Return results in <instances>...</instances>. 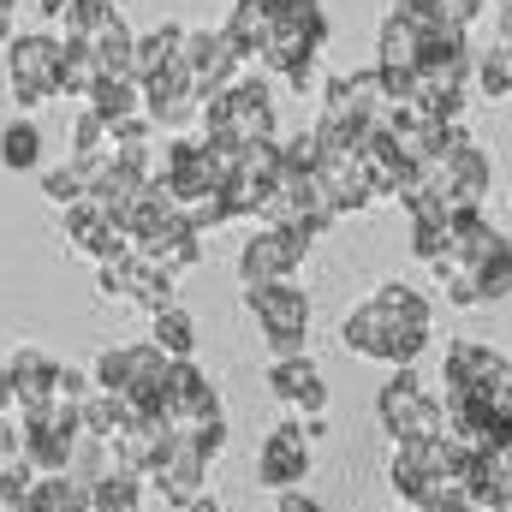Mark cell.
<instances>
[{
	"label": "cell",
	"mask_w": 512,
	"mask_h": 512,
	"mask_svg": "<svg viewBox=\"0 0 512 512\" xmlns=\"http://www.w3.org/2000/svg\"><path fill=\"white\" fill-rule=\"evenodd\" d=\"M340 340H346V352H358V358H370V364L417 370V358H423L429 340H435V304H429L411 280H382L364 304L346 310Z\"/></svg>",
	"instance_id": "1"
},
{
	"label": "cell",
	"mask_w": 512,
	"mask_h": 512,
	"mask_svg": "<svg viewBox=\"0 0 512 512\" xmlns=\"http://www.w3.org/2000/svg\"><path fill=\"white\" fill-rule=\"evenodd\" d=\"M441 399H477L512 411V358L489 340H447L441 352Z\"/></svg>",
	"instance_id": "2"
},
{
	"label": "cell",
	"mask_w": 512,
	"mask_h": 512,
	"mask_svg": "<svg viewBox=\"0 0 512 512\" xmlns=\"http://www.w3.org/2000/svg\"><path fill=\"white\" fill-rule=\"evenodd\" d=\"M268 18H274V30H268V42L256 54L262 72L286 78V72L322 60V48H328V12H322V0H268Z\"/></svg>",
	"instance_id": "3"
},
{
	"label": "cell",
	"mask_w": 512,
	"mask_h": 512,
	"mask_svg": "<svg viewBox=\"0 0 512 512\" xmlns=\"http://www.w3.org/2000/svg\"><path fill=\"white\" fill-rule=\"evenodd\" d=\"M197 126H203V137H227L239 149L274 143V96H268L262 78H239L233 90H221V96L203 102V120Z\"/></svg>",
	"instance_id": "4"
},
{
	"label": "cell",
	"mask_w": 512,
	"mask_h": 512,
	"mask_svg": "<svg viewBox=\"0 0 512 512\" xmlns=\"http://www.w3.org/2000/svg\"><path fill=\"white\" fill-rule=\"evenodd\" d=\"M245 310L256 316L262 340L274 358H304V340H310V292L298 280H280V286H251L245 292Z\"/></svg>",
	"instance_id": "5"
},
{
	"label": "cell",
	"mask_w": 512,
	"mask_h": 512,
	"mask_svg": "<svg viewBox=\"0 0 512 512\" xmlns=\"http://www.w3.org/2000/svg\"><path fill=\"white\" fill-rule=\"evenodd\" d=\"M60 54H66V42L48 30H24L6 42V90L18 108H42L60 96Z\"/></svg>",
	"instance_id": "6"
},
{
	"label": "cell",
	"mask_w": 512,
	"mask_h": 512,
	"mask_svg": "<svg viewBox=\"0 0 512 512\" xmlns=\"http://www.w3.org/2000/svg\"><path fill=\"white\" fill-rule=\"evenodd\" d=\"M376 423L393 441H429V435H441V393L423 387L417 370H393L376 393Z\"/></svg>",
	"instance_id": "7"
},
{
	"label": "cell",
	"mask_w": 512,
	"mask_h": 512,
	"mask_svg": "<svg viewBox=\"0 0 512 512\" xmlns=\"http://www.w3.org/2000/svg\"><path fill=\"white\" fill-rule=\"evenodd\" d=\"M209 465H215V459L203 453V435H197V429H179V435L161 447V459L143 471V483L179 512V507H191L197 495H209Z\"/></svg>",
	"instance_id": "8"
},
{
	"label": "cell",
	"mask_w": 512,
	"mask_h": 512,
	"mask_svg": "<svg viewBox=\"0 0 512 512\" xmlns=\"http://www.w3.org/2000/svg\"><path fill=\"white\" fill-rule=\"evenodd\" d=\"M310 233L304 227H262L239 245V280L245 292L251 286H280V280H298V262L310 256Z\"/></svg>",
	"instance_id": "9"
},
{
	"label": "cell",
	"mask_w": 512,
	"mask_h": 512,
	"mask_svg": "<svg viewBox=\"0 0 512 512\" xmlns=\"http://www.w3.org/2000/svg\"><path fill=\"white\" fill-rule=\"evenodd\" d=\"M310 471H316V447L304 441V429H298V417H286V423H274L262 441H256V483L268 489V495H286V489H304L310 483Z\"/></svg>",
	"instance_id": "10"
},
{
	"label": "cell",
	"mask_w": 512,
	"mask_h": 512,
	"mask_svg": "<svg viewBox=\"0 0 512 512\" xmlns=\"http://www.w3.org/2000/svg\"><path fill=\"white\" fill-rule=\"evenodd\" d=\"M155 185H161L179 209H191L197 197L221 191V173H215L203 137H167V143H161V161H155Z\"/></svg>",
	"instance_id": "11"
},
{
	"label": "cell",
	"mask_w": 512,
	"mask_h": 512,
	"mask_svg": "<svg viewBox=\"0 0 512 512\" xmlns=\"http://www.w3.org/2000/svg\"><path fill=\"white\" fill-rule=\"evenodd\" d=\"M66 215V227H60V239H66V251L84 256V262H120V256H137V245L126 239V227H114L90 197L84 203H72V209H60Z\"/></svg>",
	"instance_id": "12"
},
{
	"label": "cell",
	"mask_w": 512,
	"mask_h": 512,
	"mask_svg": "<svg viewBox=\"0 0 512 512\" xmlns=\"http://www.w3.org/2000/svg\"><path fill=\"white\" fill-rule=\"evenodd\" d=\"M185 66H191V84H197L203 102L221 96V90H233L245 78V60L227 42V30H185Z\"/></svg>",
	"instance_id": "13"
},
{
	"label": "cell",
	"mask_w": 512,
	"mask_h": 512,
	"mask_svg": "<svg viewBox=\"0 0 512 512\" xmlns=\"http://www.w3.org/2000/svg\"><path fill=\"white\" fill-rule=\"evenodd\" d=\"M322 114H328V120H346V126H387L393 102L382 96L376 66H370V72H340V78H328V90H322Z\"/></svg>",
	"instance_id": "14"
},
{
	"label": "cell",
	"mask_w": 512,
	"mask_h": 512,
	"mask_svg": "<svg viewBox=\"0 0 512 512\" xmlns=\"http://www.w3.org/2000/svg\"><path fill=\"white\" fill-rule=\"evenodd\" d=\"M167 417L179 423V429H203V423H227V411H221V387L209 382L191 358L185 364H173L167 370Z\"/></svg>",
	"instance_id": "15"
},
{
	"label": "cell",
	"mask_w": 512,
	"mask_h": 512,
	"mask_svg": "<svg viewBox=\"0 0 512 512\" xmlns=\"http://www.w3.org/2000/svg\"><path fill=\"white\" fill-rule=\"evenodd\" d=\"M268 387H274V399L292 417H328V382H322V370H316L310 352L304 358H274L268 364Z\"/></svg>",
	"instance_id": "16"
},
{
	"label": "cell",
	"mask_w": 512,
	"mask_h": 512,
	"mask_svg": "<svg viewBox=\"0 0 512 512\" xmlns=\"http://www.w3.org/2000/svg\"><path fill=\"white\" fill-rule=\"evenodd\" d=\"M6 376H12V387H18V417H24V411H36V405H48V399H54L60 364H54L42 346H18V358L6 364Z\"/></svg>",
	"instance_id": "17"
},
{
	"label": "cell",
	"mask_w": 512,
	"mask_h": 512,
	"mask_svg": "<svg viewBox=\"0 0 512 512\" xmlns=\"http://www.w3.org/2000/svg\"><path fill=\"white\" fill-rule=\"evenodd\" d=\"M173 286H179V274H167L155 256H131L126 262V304H137L143 316H161V310H173L179 298H173Z\"/></svg>",
	"instance_id": "18"
},
{
	"label": "cell",
	"mask_w": 512,
	"mask_h": 512,
	"mask_svg": "<svg viewBox=\"0 0 512 512\" xmlns=\"http://www.w3.org/2000/svg\"><path fill=\"white\" fill-rule=\"evenodd\" d=\"M90 60H96V72L102 78H131V60H137V36H131V24L114 12L96 36H90Z\"/></svg>",
	"instance_id": "19"
},
{
	"label": "cell",
	"mask_w": 512,
	"mask_h": 512,
	"mask_svg": "<svg viewBox=\"0 0 512 512\" xmlns=\"http://www.w3.org/2000/svg\"><path fill=\"white\" fill-rule=\"evenodd\" d=\"M221 30H227V42L239 48V60L251 66L256 54H262V42H268V30H274V18H268V0H239V6H233V18H227Z\"/></svg>",
	"instance_id": "20"
},
{
	"label": "cell",
	"mask_w": 512,
	"mask_h": 512,
	"mask_svg": "<svg viewBox=\"0 0 512 512\" xmlns=\"http://www.w3.org/2000/svg\"><path fill=\"white\" fill-rule=\"evenodd\" d=\"M149 346L161 352V358H173V364H185L191 352H197V322L173 304V310H161V316H149Z\"/></svg>",
	"instance_id": "21"
},
{
	"label": "cell",
	"mask_w": 512,
	"mask_h": 512,
	"mask_svg": "<svg viewBox=\"0 0 512 512\" xmlns=\"http://www.w3.org/2000/svg\"><path fill=\"white\" fill-rule=\"evenodd\" d=\"M84 108L102 114L108 126H120V120H131V114H143V90H137V78H102V84L90 90Z\"/></svg>",
	"instance_id": "22"
},
{
	"label": "cell",
	"mask_w": 512,
	"mask_h": 512,
	"mask_svg": "<svg viewBox=\"0 0 512 512\" xmlns=\"http://www.w3.org/2000/svg\"><path fill=\"white\" fill-rule=\"evenodd\" d=\"M42 197L54 203V209H72V203H84L90 197V161H60V167H42Z\"/></svg>",
	"instance_id": "23"
},
{
	"label": "cell",
	"mask_w": 512,
	"mask_h": 512,
	"mask_svg": "<svg viewBox=\"0 0 512 512\" xmlns=\"http://www.w3.org/2000/svg\"><path fill=\"white\" fill-rule=\"evenodd\" d=\"M143 477L126 471V465H114L102 483H90V495H96V512H143Z\"/></svg>",
	"instance_id": "24"
},
{
	"label": "cell",
	"mask_w": 512,
	"mask_h": 512,
	"mask_svg": "<svg viewBox=\"0 0 512 512\" xmlns=\"http://www.w3.org/2000/svg\"><path fill=\"white\" fill-rule=\"evenodd\" d=\"M179 54H185V24H161V30L137 36V60H131V78H149L155 66H167V60H179Z\"/></svg>",
	"instance_id": "25"
},
{
	"label": "cell",
	"mask_w": 512,
	"mask_h": 512,
	"mask_svg": "<svg viewBox=\"0 0 512 512\" xmlns=\"http://www.w3.org/2000/svg\"><path fill=\"white\" fill-rule=\"evenodd\" d=\"M0 161L12 173H42V131L30 126V120H12V126L0 131Z\"/></svg>",
	"instance_id": "26"
},
{
	"label": "cell",
	"mask_w": 512,
	"mask_h": 512,
	"mask_svg": "<svg viewBox=\"0 0 512 512\" xmlns=\"http://www.w3.org/2000/svg\"><path fill=\"white\" fill-rule=\"evenodd\" d=\"M60 42H66V36H60ZM96 84H102V72H96V60H90V42H66V54H60V96L90 102Z\"/></svg>",
	"instance_id": "27"
},
{
	"label": "cell",
	"mask_w": 512,
	"mask_h": 512,
	"mask_svg": "<svg viewBox=\"0 0 512 512\" xmlns=\"http://www.w3.org/2000/svg\"><path fill=\"white\" fill-rule=\"evenodd\" d=\"M471 90H483L489 102H507V96H512V42H495L489 54H477Z\"/></svg>",
	"instance_id": "28"
},
{
	"label": "cell",
	"mask_w": 512,
	"mask_h": 512,
	"mask_svg": "<svg viewBox=\"0 0 512 512\" xmlns=\"http://www.w3.org/2000/svg\"><path fill=\"white\" fill-rule=\"evenodd\" d=\"M471 274H477V292H483V304H501V298H512V239H501L495 251L471 268Z\"/></svg>",
	"instance_id": "29"
},
{
	"label": "cell",
	"mask_w": 512,
	"mask_h": 512,
	"mask_svg": "<svg viewBox=\"0 0 512 512\" xmlns=\"http://www.w3.org/2000/svg\"><path fill=\"white\" fill-rule=\"evenodd\" d=\"M108 155H114V131H108L102 114L84 108L78 126H72V161H90V167H96V161H108Z\"/></svg>",
	"instance_id": "30"
},
{
	"label": "cell",
	"mask_w": 512,
	"mask_h": 512,
	"mask_svg": "<svg viewBox=\"0 0 512 512\" xmlns=\"http://www.w3.org/2000/svg\"><path fill=\"white\" fill-rule=\"evenodd\" d=\"M447 251H453V233H447V215H417V221H411V256L435 268V262H441Z\"/></svg>",
	"instance_id": "31"
},
{
	"label": "cell",
	"mask_w": 512,
	"mask_h": 512,
	"mask_svg": "<svg viewBox=\"0 0 512 512\" xmlns=\"http://www.w3.org/2000/svg\"><path fill=\"white\" fill-rule=\"evenodd\" d=\"M108 18H114V0H72L60 24H66V42H90Z\"/></svg>",
	"instance_id": "32"
},
{
	"label": "cell",
	"mask_w": 512,
	"mask_h": 512,
	"mask_svg": "<svg viewBox=\"0 0 512 512\" xmlns=\"http://www.w3.org/2000/svg\"><path fill=\"white\" fill-rule=\"evenodd\" d=\"M227 221H233V209H227V197H221V191H209V197H197V203L185 209V227H191L197 239H209V233H215V227H227Z\"/></svg>",
	"instance_id": "33"
},
{
	"label": "cell",
	"mask_w": 512,
	"mask_h": 512,
	"mask_svg": "<svg viewBox=\"0 0 512 512\" xmlns=\"http://www.w3.org/2000/svg\"><path fill=\"white\" fill-rule=\"evenodd\" d=\"M393 12H405L423 36H435V30H447V24H453V0H399Z\"/></svg>",
	"instance_id": "34"
},
{
	"label": "cell",
	"mask_w": 512,
	"mask_h": 512,
	"mask_svg": "<svg viewBox=\"0 0 512 512\" xmlns=\"http://www.w3.org/2000/svg\"><path fill=\"white\" fill-rule=\"evenodd\" d=\"M274 512H328L322 501H310L304 489H286V495H274Z\"/></svg>",
	"instance_id": "35"
},
{
	"label": "cell",
	"mask_w": 512,
	"mask_h": 512,
	"mask_svg": "<svg viewBox=\"0 0 512 512\" xmlns=\"http://www.w3.org/2000/svg\"><path fill=\"white\" fill-rule=\"evenodd\" d=\"M18 459V417H0V471Z\"/></svg>",
	"instance_id": "36"
},
{
	"label": "cell",
	"mask_w": 512,
	"mask_h": 512,
	"mask_svg": "<svg viewBox=\"0 0 512 512\" xmlns=\"http://www.w3.org/2000/svg\"><path fill=\"white\" fill-rule=\"evenodd\" d=\"M483 12H489V0H453V24H459V30H471Z\"/></svg>",
	"instance_id": "37"
},
{
	"label": "cell",
	"mask_w": 512,
	"mask_h": 512,
	"mask_svg": "<svg viewBox=\"0 0 512 512\" xmlns=\"http://www.w3.org/2000/svg\"><path fill=\"white\" fill-rule=\"evenodd\" d=\"M0 417H18V387L6 376V364H0Z\"/></svg>",
	"instance_id": "38"
},
{
	"label": "cell",
	"mask_w": 512,
	"mask_h": 512,
	"mask_svg": "<svg viewBox=\"0 0 512 512\" xmlns=\"http://www.w3.org/2000/svg\"><path fill=\"white\" fill-rule=\"evenodd\" d=\"M495 42H512V0L495 6Z\"/></svg>",
	"instance_id": "39"
},
{
	"label": "cell",
	"mask_w": 512,
	"mask_h": 512,
	"mask_svg": "<svg viewBox=\"0 0 512 512\" xmlns=\"http://www.w3.org/2000/svg\"><path fill=\"white\" fill-rule=\"evenodd\" d=\"M179 512H221V501H215V495H197L191 507H179Z\"/></svg>",
	"instance_id": "40"
},
{
	"label": "cell",
	"mask_w": 512,
	"mask_h": 512,
	"mask_svg": "<svg viewBox=\"0 0 512 512\" xmlns=\"http://www.w3.org/2000/svg\"><path fill=\"white\" fill-rule=\"evenodd\" d=\"M12 36H18V30H12V12H0V48H6Z\"/></svg>",
	"instance_id": "41"
},
{
	"label": "cell",
	"mask_w": 512,
	"mask_h": 512,
	"mask_svg": "<svg viewBox=\"0 0 512 512\" xmlns=\"http://www.w3.org/2000/svg\"><path fill=\"white\" fill-rule=\"evenodd\" d=\"M0 12H18V0H0Z\"/></svg>",
	"instance_id": "42"
}]
</instances>
